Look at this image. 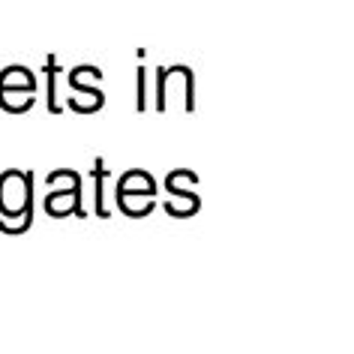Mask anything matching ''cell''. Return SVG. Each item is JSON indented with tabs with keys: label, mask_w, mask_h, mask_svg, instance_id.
I'll return each instance as SVG.
<instances>
[{
	"label": "cell",
	"mask_w": 354,
	"mask_h": 354,
	"mask_svg": "<svg viewBox=\"0 0 354 354\" xmlns=\"http://www.w3.org/2000/svg\"><path fill=\"white\" fill-rule=\"evenodd\" d=\"M0 210L10 219L30 216V174L3 171L0 174Z\"/></svg>",
	"instance_id": "cell-1"
}]
</instances>
